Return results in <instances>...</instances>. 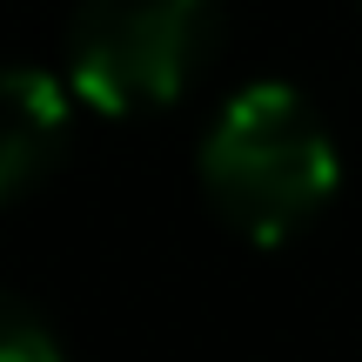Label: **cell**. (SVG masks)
<instances>
[{
    "instance_id": "4",
    "label": "cell",
    "mask_w": 362,
    "mask_h": 362,
    "mask_svg": "<svg viewBox=\"0 0 362 362\" xmlns=\"http://www.w3.org/2000/svg\"><path fill=\"white\" fill-rule=\"evenodd\" d=\"M0 362H61V342L27 302H13L0 288Z\"/></svg>"
},
{
    "instance_id": "3",
    "label": "cell",
    "mask_w": 362,
    "mask_h": 362,
    "mask_svg": "<svg viewBox=\"0 0 362 362\" xmlns=\"http://www.w3.org/2000/svg\"><path fill=\"white\" fill-rule=\"evenodd\" d=\"M67 148V88L40 67H0V208L27 194Z\"/></svg>"
},
{
    "instance_id": "2",
    "label": "cell",
    "mask_w": 362,
    "mask_h": 362,
    "mask_svg": "<svg viewBox=\"0 0 362 362\" xmlns=\"http://www.w3.org/2000/svg\"><path fill=\"white\" fill-rule=\"evenodd\" d=\"M215 0H81L67 34V88L88 107L128 121L188 88Z\"/></svg>"
},
{
    "instance_id": "1",
    "label": "cell",
    "mask_w": 362,
    "mask_h": 362,
    "mask_svg": "<svg viewBox=\"0 0 362 362\" xmlns=\"http://www.w3.org/2000/svg\"><path fill=\"white\" fill-rule=\"evenodd\" d=\"M336 181L342 161L322 115L282 81L242 88L202 134L208 208L255 248H282L288 235H302L329 208Z\"/></svg>"
}]
</instances>
